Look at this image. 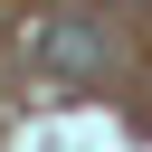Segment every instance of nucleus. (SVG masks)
I'll return each instance as SVG.
<instances>
[{"label":"nucleus","instance_id":"obj_1","mask_svg":"<svg viewBox=\"0 0 152 152\" xmlns=\"http://www.w3.org/2000/svg\"><path fill=\"white\" fill-rule=\"evenodd\" d=\"M104 57H114V48H104V28H95L86 10H66V19H48V28H38V66H48V76H66V86H95V76H104Z\"/></svg>","mask_w":152,"mask_h":152}]
</instances>
